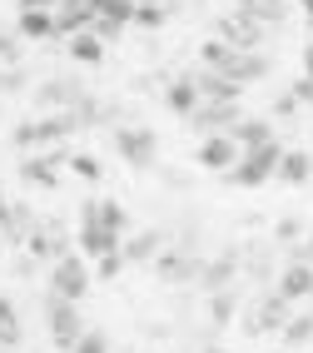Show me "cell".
I'll list each match as a JSON object with an SVG mask.
<instances>
[{
    "label": "cell",
    "mask_w": 313,
    "mask_h": 353,
    "mask_svg": "<svg viewBox=\"0 0 313 353\" xmlns=\"http://www.w3.org/2000/svg\"><path fill=\"white\" fill-rule=\"evenodd\" d=\"M70 134H75V120H70V114H35V120L15 125V150H26V154L65 150Z\"/></svg>",
    "instance_id": "277c9868"
},
{
    "label": "cell",
    "mask_w": 313,
    "mask_h": 353,
    "mask_svg": "<svg viewBox=\"0 0 313 353\" xmlns=\"http://www.w3.org/2000/svg\"><path fill=\"white\" fill-rule=\"evenodd\" d=\"M0 353H20V348H0Z\"/></svg>",
    "instance_id": "ee69618b"
},
{
    "label": "cell",
    "mask_w": 313,
    "mask_h": 353,
    "mask_svg": "<svg viewBox=\"0 0 313 353\" xmlns=\"http://www.w3.org/2000/svg\"><path fill=\"white\" fill-rule=\"evenodd\" d=\"M125 234H130V214H125V204L110 199V194H90L80 204V224H75V239L90 264L94 259H105V254H119V244H125Z\"/></svg>",
    "instance_id": "6da1fadb"
},
{
    "label": "cell",
    "mask_w": 313,
    "mask_h": 353,
    "mask_svg": "<svg viewBox=\"0 0 313 353\" xmlns=\"http://www.w3.org/2000/svg\"><path fill=\"white\" fill-rule=\"evenodd\" d=\"M55 0H20V10H50Z\"/></svg>",
    "instance_id": "74e56055"
},
{
    "label": "cell",
    "mask_w": 313,
    "mask_h": 353,
    "mask_svg": "<svg viewBox=\"0 0 313 353\" xmlns=\"http://www.w3.org/2000/svg\"><path fill=\"white\" fill-rule=\"evenodd\" d=\"M70 60H75V65H100L105 60V40L94 35V30L70 35Z\"/></svg>",
    "instance_id": "cb8c5ba5"
},
{
    "label": "cell",
    "mask_w": 313,
    "mask_h": 353,
    "mask_svg": "<svg viewBox=\"0 0 313 353\" xmlns=\"http://www.w3.org/2000/svg\"><path fill=\"white\" fill-rule=\"evenodd\" d=\"M194 85H199V100H224V105H239V95H244V85H234L229 75H219V70H194Z\"/></svg>",
    "instance_id": "44dd1931"
},
{
    "label": "cell",
    "mask_w": 313,
    "mask_h": 353,
    "mask_svg": "<svg viewBox=\"0 0 313 353\" xmlns=\"http://www.w3.org/2000/svg\"><path fill=\"white\" fill-rule=\"evenodd\" d=\"M229 139L239 150H259V145H269V139H279V134H274V120H263V114H239V120L229 125Z\"/></svg>",
    "instance_id": "ac0fdd59"
},
{
    "label": "cell",
    "mask_w": 313,
    "mask_h": 353,
    "mask_svg": "<svg viewBox=\"0 0 313 353\" xmlns=\"http://www.w3.org/2000/svg\"><path fill=\"white\" fill-rule=\"evenodd\" d=\"M50 274H45V294H55V299H70V303H85L90 284H94V274H90V259L85 254H60L55 264H45Z\"/></svg>",
    "instance_id": "7a4b0ae2"
},
{
    "label": "cell",
    "mask_w": 313,
    "mask_h": 353,
    "mask_svg": "<svg viewBox=\"0 0 313 353\" xmlns=\"http://www.w3.org/2000/svg\"><path fill=\"white\" fill-rule=\"evenodd\" d=\"M130 6H159V0H130Z\"/></svg>",
    "instance_id": "b9f144b4"
},
{
    "label": "cell",
    "mask_w": 313,
    "mask_h": 353,
    "mask_svg": "<svg viewBox=\"0 0 313 353\" xmlns=\"http://www.w3.org/2000/svg\"><path fill=\"white\" fill-rule=\"evenodd\" d=\"M114 150L125 164H134V170H150L154 154H159V134L150 125H114Z\"/></svg>",
    "instance_id": "8992f818"
},
{
    "label": "cell",
    "mask_w": 313,
    "mask_h": 353,
    "mask_svg": "<svg viewBox=\"0 0 313 353\" xmlns=\"http://www.w3.org/2000/svg\"><path fill=\"white\" fill-rule=\"evenodd\" d=\"M234 279H239V254H219V259H199V274H194V284H199V294H219V289H234Z\"/></svg>",
    "instance_id": "30bf717a"
},
{
    "label": "cell",
    "mask_w": 313,
    "mask_h": 353,
    "mask_svg": "<svg viewBox=\"0 0 313 353\" xmlns=\"http://www.w3.org/2000/svg\"><path fill=\"white\" fill-rule=\"evenodd\" d=\"M308 179H313V150H308Z\"/></svg>",
    "instance_id": "7bdbcfd3"
},
{
    "label": "cell",
    "mask_w": 313,
    "mask_h": 353,
    "mask_svg": "<svg viewBox=\"0 0 313 353\" xmlns=\"http://www.w3.org/2000/svg\"><path fill=\"white\" fill-rule=\"evenodd\" d=\"M274 353H283V348H274Z\"/></svg>",
    "instance_id": "f6af8a7d"
},
{
    "label": "cell",
    "mask_w": 313,
    "mask_h": 353,
    "mask_svg": "<svg viewBox=\"0 0 313 353\" xmlns=\"http://www.w3.org/2000/svg\"><path fill=\"white\" fill-rule=\"evenodd\" d=\"M274 70V60L263 55V50H229V60L219 65V75H229L234 85H254V80H263Z\"/></svg>",
    "instance_id": "9c48e42d"
},
{
    "label": "cell",
    "mask_w": 313,
    "mask_h": 353,
    "mask_svg": "<svg viewBox=\"0 0 313 353\" xmlns=\"http://www.w3.org/2000/svg\"><path fill=\"white\" fill-rule=\"evenodd\" d=\"M164 249V234L159 229H130L119 254H125V264H154V254Z\"/></svg>",
    "instance_id": "ffe728a7"
},
{
    "label": "cell",
    "mask_w": 313,
    "mask_h": 353,
    "mask_svg": "<svg viewBox=\"0 0 313 353\" xmlns=\"http://www.w3.org/2000/svg\"><path fill=\"white\" fill-rule=\"evenodd\" d=\"M20 35L26 40H50V35H60V26H55L50 10H20Z\"/></svg>",
    "instance_id": "4316f807"
},
{
    "label": "cell",
    "mask_w": 313,
    "mask_h": 353,
    "mask_svg": "<svg viewBox=\"0 0 313 353\" xmlns=\"http://www.w3.org/2000/svg\"><path fill=\"white\" fill-rule=\"evenodd\" d=\"M294 110H299V100H294V95H288V90H283V95L274 100V114H294Z\"/></svg>",
    "instance_id": "d590c367"
},
{
    "label": "cell",
    "mask_w": 313,
    "mask_h": 353,
    "mask_svg": "<svg viewBox=\"0 0 313 353\" xmlns=\"http://www.w3.org/2000/svg\"><path fill=\"white\" fill-rule=\"evenodd\" d=\"M303 75L313 80V45H303Z\"/></svg>",
    "instance_id": "f35d334b"
},
{
    "label": "cell",
    "mask_w": 313,
    "mask_h": 353,
    "mask_svg": "<svg viewBox=\"0 0 313 353\" xmlns=\"http://www.w3.org/2000/svg\"><path fill=\"white\" fill-rule=\"evenodd\" d=\"M65 164H70V174H75V179H90V184H100V159H94V154H65Z\"/></svg>",
    "instance_id": "f1b7e54d"
},
{
    "label": "cell",
    "mask_w": 313,
    "mask_h": 353,
    "mask_svg": "<svg viewBox=\"0 0 313 353\" xmlns=\"http://www.w3.org/2000/svg\"><path fill=\"white\" fill-rule=\"evenodd\" d=\"M65 154H70V150H45L40 159L26 154V159H20V179H26V184H40V190H55V184H60V164H65Z\"/></svg>",
    "instance_id": "4fadbf2b"
},
{
    "label": "cell",
    "mask_w": 313,
    "mask_h": 353,
    "mask_svg": "<svg viewBox=\"0 0 313 353\" xmlns=\"http://www.w3.org/2000/svg\"><path fill=\"white\" fill-rule=\"evenodd\" d=\"M70 353H110V339L105 334H94V328H90V334L75 343V348H70Z\"/></svg>",
    "instance_id": "1f68e13d"
},
{
    "label": "cell",
    "mask_w": 313,
    "mask_h": 353,
    "mask_svg": "<svg viewBox=\"0 0 313 353\" xmlns=\"http://www.w3.org/2000/svg\"><path fill=\"white\" fill-rule=\"evenodd\" d=\"M299 6H303V10H308V20H313V0H299Z\"/></svg>",
    "instance_id": "60d3db41"
},
{
    "label": "cell",
    "mask_w": 313,
    "mask_h": 353,
    "mask_svg": "<svg viewBox=\"0 0 313 353\" xmlns=\"http://www.w3.org/2000/svg\"><path fill=\"white\" fill-rule=\"evenodd\" d=\"M234 319H239V289L209 294V323H214V328H229Z\"/></svg>",
    "instance_id": "484cf974"
},
{
    "label": "cell",
    "mask_w": 313,
    "mask_h": 353,
    "mask_svg": "<svg viewBox=\"0 0 313 353\" xmlns=\"http://www.w3.org/2000/svg\"><path fill=\"white\" fill-rule=\"evenodd\" d=\"M279 154H283L279 139H269V145H259V150H239L234 170H229L224 179H229V184H239V190H259V184H269V179H274Z\"/></svg>",
    "instance_id": "5b68a950"
},
{
    "label": "cell",
    "mask_w": 313,
    "mask_h": 353,
    "mask_svg": "<svg viewBox=\"0 0 313 353\" xmlns=\"http://www.w3.org/2000/svg\"><path fill=\"white\" fill-rule=\"evenodd\" d=\"M80 95H85V85H80L75 75H55V80L35 85V105H40V114H65V110H75Z\"/></svg>",
    "instance_id": "ba28073f"
},
{
    "label": "cell",
    "mask_w": 313,
    "mask_h": 353,
    "mask_svg": "<svg viewBox=\"0 0 313 353\" xmlns=\"http://www.w3.org/2000/svg\"><path fill=\"white\" fill-rule=\"evenodd\" d=\"M303 234H308V229H303V219H294V214H283V219L274 224V244H299Z\"/></svg>",
    "instance_id": "4dcf8cb0"
},
{
    "label": "cell",
    "mask_w": 313,
    "mask_h": 353,
    "mask_svg": "<svg viewBox=\"0 0 313 353\" xmlns=\"http://www.w3.org/2000/svg\"><path fill=\"white\" fill-rule=\"evenodd\" d=\"M274 179H279V184H303V179H308V150H283Z\"/></svg>",
    "instance_id": "d4e9b609"
},
{
    "label": "cell",
    "mask_w": 313,
    "mask_h": 353,
    "mask_svg": "<svg viewBox=\"0 0 313 353\" xmlns=\"http://www.w3.org/2000/svg\"><path fill=\"white\" fill-rule=\"evenodd\" d=\"M134 20H139L144 30H154V26H164V10L159 6H134Z\"/></svg>",
    "instance_id": "d6a6232c"
},
{
    "label": "cell",
    "mask_w": 313,
    "mask_h": 353,
    "mask_svg": "<svg viewBox=\"0 0 313 353\" xmlns=\"http://www.w3.org/2000/svg\"><path fill=\"white\" fill-rule=\"evenodd\" d=\"M199 353H229V348H219V343H209V348H199Z\"/></svg>",
    "instance_id": "ab89813d"
},
{
    "label": "cell",
    "mask_w": 313,
    "mask_h": 353,
    "mask_svg": "<svg viewBox=\"0 0 313 353\" xmlns=\"http://www.w3.org/2000/svg\"><path fill=\"white\" fill-rule=\"evenodd\" d=\"M274 294L279 299H288V303H308L313 299V264H283L279 269V279H274Z\"/></svg>",
    "instance_id": "7c38bea8"
},
{
    "label": "cell",
    "mask_w": 313,
    "mask_h": 353,
    "mask_svg": "<svg viewBox=\"0 0 313 353\" xmlns=\"http://www.w3.org/2000/svg\"><path fill=\"white\" fill-rule=\"evenodd\" d=\"M164 105H170V114H179V120H189V114L199 110V85H194V70H189V75H174L170 85H164Z\"/></svg>",
    "instance_id": "d6986e66"
},
{
    "label": "cell",
    "mask_w": 313,
    "mask_h": 353,
    "mask_svg": "<svg viewBox=\"0 0 313 353\" xmlns=\"http://www.w3.org/2000/svg\"><path fill=\"white\" fill-rule=\"evenodd\" d=\"M214 35H219L224 45H234V50H259V40H263V26H254L249 15H224L219 26H214Z\"/></svg>",
    "instance_id": "e0dca14e"
},
{
    "label": "cell",
    "mask_w": 313,
    "mask_h": 353,
    "mask_svg": "<svg viewBox=\"0 0 313 353\" xmlns=\"http://www.w3.org/2000/svg\"><path fill=\"white\" fill-rule=\"evenodd\" d=\"M0 60H6V65H20V40H15L10 30H0Z\"/></svg>",
    "instance_id": "836d02e7"
},
{
    "label": "cell",
    "mask_w": 313,
    "mask_h": 353,
    "mask_svg": "<svg viewBox=\"0 0 313 353\" xmlns=\"http://www.w3.org/2000/svg\"><path fill=\"white\" fill-rule=\"evenodd\" d=\"M239 114H244V110H239V105H224V100H199V110L194 114H189V130H199V134H219V130H229L234 120H239Z\"/></svg>",
    "instance_id": "5bb4252c"
},
{
    "label": "cell",
    "mask_w": 313,
    "mask_h": 353,
    "mask_svg": "<svg viewBox=\"0 0 313 353\" xmlns=\"http://www.w3.org/2000/svg\"><path fill=\"white\" fill-rule=\"evenodd\" d=\"M45 334H50V343L60 353H70L85 334H90V323H85V309L80 303H70V299H55V294H45Z\"/></svg>",
    "instance_id": "3957f363"
},
{
    "label": "cell",
    "mask_w": 313,
    "mask_h": 353,
    "mask_svg": "<svg viewBox=\"0 0 313 353\" xmlns=\"http://www.w3.org/2000/svg\"><path fill=\"white\" fill-rule=\"evenodd\" d=\"M26 249H30V259H45V264H55L60 254H70V234H65L60 224H35V229L26 234Z\"/></svg>",
    "instance_id": "9a60e30c"
},
{
    "label": "cell",
    "mask_w": 313,
    "mask_h": 353,
    "mask_svg": "<svg viewBox=\"0 0 313 353\" xmlns=\"http://www.w3.org/2000/svg\"><path fill=\"white\" fill-rule=\"evenodd\" d=\"M90 274L100 279V284H110V279H119V274H125V254H105V259H94V264H90Z\"/></svg>",
    "instance_id": "f546056e"
},
{
    "label": "cell",
    "mask_w": 313,
    "mask_h": 353,
    "mask_svg": "<svg viewBox=\"0 0 313 353\" xmlns=\"http://www.w3.org/2000/svg\"><path fill=\"white\" fill-rule=\"evenodd\" d=\"M234 159H239V145L229 139V130L199 139V170H209V174H229V170H234Z\"/></svg>",
    "instance_id": "8fae6325"
},
{
    "label": "cell",
    "mask_w": 313,
    "mask_h": 353,
    "mask_svg": "<svg viewBox=\"0 0 313 353\" xmlns=\"http://www.w3.org/2000/svg\"><path fill=\"white\" fill-rule=\"evenodd\" d=\"M20 339H26L20 309H15V299H6V294H0V348H20Z\"/></svg>",
    "instance_id": "603a6c76"
},
{
    "label": "cell",
    "mask_w": 313,
    "mask_h": 353,
    "mask_svg": "<svg viewBox=\"0 0 313 353\" xmlns=\"http://www.w3.org/2000/svg\"><path fill=\"white\" fill-rule=\"evenodd\" d=\"M154 279L159 284H194V274H199V254L194 249H170L164 244L159 254H154Z\"/></svg>",
    "instance_id": "52a82bcc"
},
{
    "label": "cell",
    "mask_w": 313,
    "mask_h": 353,
    "mask_svg": "<svg viewBox=\"0 0 313 353\" xmlns=\"http://www.w3.org/2000/svg\"><path fill=\"white\" fill-rule=\"evenodd\" d=\"M299 264H313V229H308V239H299Z\"/></svg>",
    "instance_id": "8d00e7d4"
},
{
    "label": "cell",
    "mask_w": 313,
    "mask_h": 353,
    "mask_svg": "<svg viewBox=\"0 0 313 353\" xmlns=\"http://www.w3.org/2000/svg\"><path fill=\"white\" fill-rule=\"evenodd\" d=\"M234 10L249 15L254 26H263V30H269V26H283V15H288L283 0H234Z\"/></svg>",
    "instance_id": "7402d4cb"
},
{
    "label": "cell",
    "mask_w": 313,
    "mask_h": 353,
    "mask_svg": "<svg viewBox=\"0 0 313 353\" xmlns=\"http://www.w3.org/2000/svg\"><path fill=\"white\" fill-rule=\"evenodd\" d=\"M279 334H283V348H294V343H313V314H303V319L288 314Z\"/></svg>",
    "instance_id": "83f0119b"
},
{
    "label": "cell",
    "mask_w": 313,
    "mask_h": 353,
    "mask_svg": "<svg viewBox=\"0 0 313 353\" xmlns=\"http://www.w3.org/2000/svg\"><path fill=\"white\" fill-rule=\"evenodd\" d=\"M288 309H294V303H288V299H279V294L269 289V294H263V299L254 303V309H249V319H244V328H249V334H269V328H283V319H288Z\"/></svg>",
    "instance_id": "2e32d148"
},
{
    "label": "cell",
    "mask_w": 313,
    "mask_h": 353,
    "mask_svg": "<svg viewBox=\"0 0 313 353\" xmlns=\"http://www.w3.org/2000/svg\"><path fill=\"white\" fill-rule=\"evenodd\" d=\"M288 95H294L299 105H313V80H308V75H299V80H294V90H288Z\"/></svg>",
    "instance_id": "e575fe53"
}]
</instances>
